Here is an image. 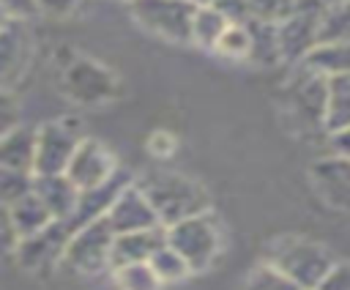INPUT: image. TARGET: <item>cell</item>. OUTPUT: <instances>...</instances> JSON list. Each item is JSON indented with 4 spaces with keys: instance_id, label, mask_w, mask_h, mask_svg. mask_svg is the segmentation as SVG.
Instances as JSON below:
<instances>
[{
    "instance_id": "obj_35",
    "label": "cell",
    "mask_w": 350,
    "mask_h": 290,
    "mask_svg": "<svg viewBox=\"0 0 350 290\" xmlns=\"http://www.w3.org/2000/svg\"><path fill=\"white\" fill-rule=\"evenodd\" d=\"M38 3V14H46V16H68L74 14L77 3L79 0H36Z\"/></svg>"
},
{
    "instance_id": "obj_14",
    "label": "cell",
    "mask_w": 350,
    "mask_h": 290,
    "mask_svg": "<svg viewBox=\"0 0 350 290\" xmlns=\"http://www.w3.org/2000/svg\"><path fill=\"white\" fill-rule=\"evenodd\" d=\"M66 93L82 104H98L104 98L112 96L115 90V79L109 71H104L101 66L90 63V60H77L68 66L66 71Z\"/></svg>"
},
{
    "instance_id": "obj_18",
    "label": "cell",
    "mask_w": 350,
    "mask_h": 290,
    "mask_svg": "<svg viewBox=\"0 0 350 290\" xmlns=\"http://www.w3.org/2000/svg\"><path fill=\"white\" fill-rule=\"evenodd\" d=\"M33 150H36V129L16 123L0 137V167L33 175Z\"/></svg>"
},
{
    "instance_id": "obj_10",
    "label": "cell",
    "mask_w": 350,
    "mask_h": 290,
    "mask_svg": "<svg viewBox=\"0 0 350 290\" xmlns=\"http://www.w3.org/2000/svg\"><path fill=\"white\" fill-rule=\"evenodd\" d=\"M309 181L317 197L339 213H350V159L342 153L323 156L312 161Z\"/></svg>"
},
{
    "instance_id": "obj_28",
    "label": "cell",
    "mask_w": 350,
    "mask_h": 290,
    "mask_svg": "<svg viewBox=\"0 0 350 290\" xmlns=\"http://www.w3.org/2000/svg\"><path fill=\"white\" fill-rule=\"evenodd\" d=\"M216 52L232 60H246L249 55V30L246 25H227L221 38L216 41Z\"/></svg>"
},
{
    "instance_id": "obj_30",
    "label": "cell",
    "mask_w": 350,
    "mask_h": 290,
    "mask_svg": "<svg viewBox=\"0 0 350 290\" xmlns=\"http://www.w3.org/2000/svg\"><path fill=\"white\" fill-rule=\"evenodd\" d=\"M293 8H295V0H249L252 19L268 22V25H279L293 14Z\"/></svg>"
},
{
    "instance_id": "obj_34",
    "label": "cell",
    "mask_w": 350,
    "mask_h": 290,
    "mask_svg": "<svg viewBox=\"0 0 350 290\" xmlns=\"http://www.w3.org/2000/svg\"><path fill=\"white\" fill-rule=\"evenodd\" d=\"M16 123H19V107H16V101H14L11 93H3L0 90V137L8 129H14Z\"/></svg>"
},
{
    "instance_id": "obj_8",
    "label": "cell",
    "mask_w": 350,
    "mask_h": 290,
    "mask_svg": "<svg viewBox=\"0 0 350 290\" xmlns=\"http://www.w3.org/2000/svg\"><path fill=\"white\" fill-rule=\"evenodd\" d=\"M118 170H120V167H118L112 150H109L104 142L82 137L79 145L74 148V153H71V159H68L63 175H66L79 192H85V189L101 186V183L109 181Z\"/></svg>"
},
{
    "instance_id": "obj_29",
    "label": "cell",
    "mask_w": 350,
    "mask_h": 290,
    "mask_svg": "<svg viewBox=\"0 0 350 290\" xmlns=\"http://www.w3.org/2000/svg\"><path fill=\"white\" fill-rule=\"evenodd\" d=\"M33 175L30 172H19V170H5L0 167V205H11L14 200H19L22 194L30 192Z\"/></svg>"
},
{
    "instance_id": "obj_38",
    "label": "cell",
    "mask_w": 350,
    "mask_h": 290,
    "mask_svg": "<svg viewBox=\"0 0 350 290\" xmlns=\"http://www.w3.org/2000/svg\"><path fill=\"white\" fill-rule=\"evenodd\" d=\"M325 5H336V3H347V0H323Z\"/></svg>"
},
{
    "instance_id": "obj_37",
    "label": "cell",
    "mask_w": 350,
    "mask_h": 290,
    "mask_svg": "<svg viewBox=\"0 0 350 290\" xmlns=\"http://www.w3.org/2000/svg\"><path fill=\"white\" fill-rule=\"evenodd\" d=\"M331 140H334V153H342V156L350 159V129H345L339 134H331Z\"/></svg>"
},
{
    "instance_id": "obj_33",
    "label": "cell",
    "mask_w": 350,
    "mask_h": 290,
    "mask_svg": "<svg viewBox=\"0 0 350 290\" xmlns=\"http://www.w3.org/2000/svg\"><path fill=\"white\" fill-rule=\"evenodd\" d=\"M0 11H3L5 19L27 22L30 16L38 14V3L36 0H0Z\"/></svg>"
},
{
    "instance_id": "obj_7",
    "label": "cell",
    "mask_w": 350,
    "mask_h": 290,
    "mask_svg": "<svg viewBox=\"0 0 350 290\" xmlns=\"http://www.w3.org/2000/svg\"><path fill=\"white\" fill-rule=\"evenodd\" d=\"M112 227L107 224V219H96V222H88L82 227H77L68 241H66V249H63V260L79 271V274H96V271H104L109 265V249H112Z\"/></svg>"
},
{
    "instance_id": "obj_17",
    "label": "cell",
    "mask_w": 350,
    "mask_h": 290,
    "mask_svg": "<svg viewBox=\"0 0 350 290\" xmlns=\"http://www.w3.org/2000/svg\"><path fill=\"white\" fill-rule=\"evenodd\" d=\"M164 243V227L137 230V233H118L109 249V268L129 265V263H148L150 254Z\"/></svg>"
},
{
    "instance_id": "obj_2",
    "label": "cell",
    "mask_w": 350,
    "mask_h": 290,
    "mask_svg": "<svg viewBox=\"0 0 350 290\" xmlns=\"http://www.w3.org/2000/svg\"><path fill=\"white\" fill-rule=\"evenodd\" d=\"M265 263H271L276 271H282L287 279H293L301 290H314L317 282L325 276V271L334 265V254L328 246L301 238V235H279L265 249Z\"/></svg>"
},
{
    "instance_id": "obj_21",
    "label": "cell",
    "mask_w": 350,
    "mask_h": 290,
    "mask_svg": "<svg viewBox=\"0 0 350 290\" xmlns=\"http://www.w3.org/2000/svg\"><path fill=\"white\" fill-rule=\"evenodd\" d=\"M301 66L323 74V77H336V74H350V41L345 44H314Z\"/></svg>"
},
{
    "instance_id": "obj_20",
    "label": "cell",
    "mask_w": 350,
    "mask_h": 290,
    "mask_svg": "<svg viewBox=\"0 0 350 290\" xmlns=\"http://www.w3.org/2000/svg\"><path fill=\"white\" fill-rule=\"evenodd\" d=\"M5 211H8V224H11V230H14L16 238L33 235V233L44 230L49 222H55V219L49 216V211L41 205V200H38L33 192H27V194H22L19 200H14Z\"/></svg>"
},
{
    "instance_id": "obj_27",
    "label": "cell",
    "mask_w": 350,
    "mask_h": 290,
    "mask_svg": "<svg viewBox=\"0 0 350 290\" xmlns=\"http://www.w3.org/2000/svg\"><path fill=\"white\" fill-rule=\"evenodd\" d=\"M243 290H301L293 279H287L282 271H276L271 263H260L249 271Z\"/></svg>"
},
{
    "instance_id": "obj_32",
    "label": "cell",
    "mask_w": 350,
    "mask_h": 290,
    "mask_svg": "<svg viewBox=\"0 0 350 290\" xmlns=\"http://www.w3.org/2000/svg\"><path fill=\"white\" fill-rule=\"evenodd\" d=\"M314 290H350V263H336L325 271Z\"/></svg>"
},
{
    "instance_id": "obj_13",
    "label": "cell",
    "mask_w": 350,
    "mask_h": 290,
    "mask_svg": "<svg viewBox=\"0 0 350 290\" xmlns=\"http://www.w3.org/2000/svg\"><path fill=\"white\" fill-rule=\"evenodd\" d=\"M325 88H328V77H323V74H317L306 66L298 68V77L287 88V98H290V107H293V112L301 123L323 129Z\"/></svg>"
},
{
    "instance_id": "obj_6",
    "label": "cell",
    "mask_w": 350,
    "mask_h": 290,
    "mask_svg": "<svg viewBox=\"0 0 350 290\" xmlns=\"http://www.w3.org/2000/svg\"><path fill=\"white\" fill-rule=\"evenodd\" d=\"M79 120H49L36 129L33 175H57L66 170L74 148L79 145Z\"/></svg>"
},
{
    "instance_id": "obj_40",
    "label": "cell",
    "mask_w": 350,
    "mask_h": 290,
    "mask_svg": "<svg viewBox=\"0 0 350 290\" xmlns=\"http://www.w3.org/2000/svg\"><path fill=\"white\" fill-rule=\"evenodd\" d=\"M5 22H8V19H5V16H3V11H0V27H3Z\"/></svg>"
},
{
    "instance_id": "obj_9",
    "label": "cell",
    "mask_w": 350,
    "mask_h": 290,
    "mask_svg": "<svg viewBox=\"0 0 350 290\" xmlns=\"http://www.w3.org/2000/svg\"><path fill=\"white\" fill-rule=\"evenodd\" d=\"M68 235H71L68 224L55 219L44 230H38L33 235H25V238H16L14 254H16L19 268L36 274V271H44V268L55 265L57 260H63V249H66Z\"/></svg>"
},
{
    "instance_id": "obj_16",
    "label": "cell",
    "mask_w": 350,
    "mask_h": 290,
    "mask_svg": "<svg viewBox=\"0 0 350 290\" xmlns=\"http://www.w3.org/2000/svg\"><path fill=\"white\" fill-rule=\"evenodd\" d=\"M30 192L41 200V205L57 222H66L74 213V205H77V197H79V189L63 172H57V175H33Z\"/></svg>"
},
{
    "instance_id": "obj_4",
    "label": "cell",
    "mask_w": 350,
    "mask_h": 290,
    "mask_svg": "<svg viewBox=\"0 0 350 290\" xmlns=\"http://www.w3.org/2000/svg\"><path fill=\"white\" fill-rule=\"evenodd\" d=\"M134 22L167 41L186 44L189 30H191V16H194V3L189 0H129Z\"/></svg>"
},
{
    "instance_id": "obj_25",
    "label": "cell",
    "mask_w": 350,
    "mask_h": 290,
    "mask_svg": "<svg viewBox=\"0 0 350 290\" xmlns=\"http://www.w3.org/2000/svg\"><path fill=\"white\" fill-rule=\"evenodd\" d=\"M148 265L153 268V274H156V279H159L161 285H167V282H180V279H186V276L191 274L189 265L183 263V257H180L172 246H167V243H161V246L150 254Z\"/></svg>"
},
{
    "instance_id": "obj_26",
    "label": "cell",
    "mask_w": 350,
    "mask_h": 290,
    "mask_svg": "<svg viewBox=\"0 0 350 290\" xmlns=\"http://www.w3.org/2000/svg\"><path fill=\"white\" fill-rule=\"evenodd\" d=\"M112 274H115L118 290H159L161 287V282L156 279V274L148 263L118 265V268H112Z\"/></svg>"
},
{
    "instance_id": "obj_22",
    "label": "cell",
    "mask_w": 350,
    "mask_h": 290,
    "mask_svg": "<svg viewBox=\"0 0 350 290\" xmlns=\"http://www.w3.org/2000/svg\"><path fill=\"white\" fill-rule=\"evenodd\" d=\"M246 30H249V55H246V60H252L257 66H276L282 60L279 38H276V25L249 19Z\"/></svg>"
},
{
    "instance_id": "obj_15",
    "label": "cell",
    "mask_w": 350,
    "mask_h": 290,
    "mask_svg": "<svg viewBox=\"0 0 350 290\" xmlns=\"http://www.w3.org/2000/svg\"><path fill=\"white\" fill-rule=\"evenodd\" d=\"M126 183H131V178H129L123 170H118V172H115L109 181H104L101 186H93V189H85V192H79V197H77V205H74V213L66 219L68 230L74 233L77 227H82V224H88V222H96V219H101V216L109 211L112 200L118 197V192H120Z\"/></svg>"
},
{
    "instance_id": "obj_39",
    "label": "cell",
    "mask_w": 350,
    "mask_h": 290,
    "mask_svg": "<svg viewBox=\"0 0 350 290\" xmlns=\"http://www.w3.org/2000/svg\"><path fill=\"white\" fill-rule=\"evenodd\" d=\"M189 3H194V5H205V3H211V0H189Z\"/></svg>"
},
{
    "instance_id": "obj_12",
    "label": "cell",
    "mask_w": 350,
    "mask_h": 290,
    "mask_svg": "<svg viewBox=\"0 0 350 290\" xmlns=\"http://www.w3.org/2000/svg\"><path fill=\"white\" fill-rule=\"evenodd\" d=\"M107 224L112 227V233H137V230H150V227H161L156 219V211L150 208L148 197L142 194V189L137 183H126L118 197L112 200L109 211L104 213Z\"/></svg>"
},
{
    "instance_id": "obj_5",
    "label": "cell",
    "mask_w": 350,
    "mask_h": 290,
    "mask_svg": "<svg viewBox=\"0 0 350 290\" xmlns=\"http://www.w3.org/2000/svg\"><path fill=\"white\" fill-rule=\"evenodd\" d=\"M323 11H325L323 0H295L293 14L276 25L282 60L301 63L306 57V52L317 44V27H320Z\"/></svg>"
},
{
    "instance_id": "obj_36",
    "label": "cell",
    "mask_w": 350,
    "mask_h": 290,
    "mask_svg": "<svg viewBox=\"0 0 350 290\" xmlns=\"http://www.w3.org/2000/svg\"><path fill=\"white\" fill-rule=\"evenodd\" d=\"M150 153H156V156H170L172 150H175V140L170 137V134H164V131H156L153 137H150Z\"/></svg>"
},
{
    "instance_id": "obj_1",
    "label": "cell",
    "mask_w": 350,
    "mask_h": 290,
    "mask_svg": "<svg viewBox=\"0 0 350 290\" xmlns=\"http://www.w3.org/2000/svg\"><path fill=\"white\" fill-rule=\"evenodd\" d=\"M137 186L148 197L161 227L194 213H205L211 205L208 192L197 181L178 172H150L142 181H137Z\"/></svg>"
},
{
    "instance_id": "obj_19",
    "label": "cell",
    "mask_w": 350,
    "mask_h": 290,
    "mask_svg": "<svg viewBox=\"0 0 350 290\" xmlns=\"http://www.w3.org/2000/svg\"><path fill=\"white\" fill-rule=\"evenodd\" d=\"M323 129L328 134H339V131L350 129V74L328 77Z\"/></svg>"
},
{
    "instance_id": "obj_31",
    "label": "cell",
    "mask_w": 350,
    "mask_h": 290,
    "mask_svg": "<svg viewBox=\"0 0 350 290\" xmlns=\"http://www.w3.org/2000/svg\"><path fill=\"white\" fill-rule=\"evenodd\" d=\"M211 5L230 22V25H246L252 19L249 0H211Z\"/></svg>"
},
{
    "instance_id": "obj_23",
    "label": "cell",
    "mask_w": 350,
    "mask_h": 290,
    "mask_svg": "<svg viewBox=\"0 0 350 290\" xmlns=\"http://www.w3.org/2000/svg\"><path fill=\"white\" fill-rule=\"evenodd\" d=\"M227 19L211 5H197L194 8V16H191V30H189V41L205 47V49H216V41L221 38V33L227 30Z\"/></svg>"
},
{
    "instance_id": "obj_11",
    "label": "cell",
    "mask_w": 350,
    "mask_h": 290,
    "mask_svg": "<svg viewBox=\"0 0 350 290\" xmlns=\"http://www.w3.org/2000/svg\"><path fill=\"white\" fill-rule=\"evenodd\" d=\"M33 57V36L27 22L8 19L0 27V90L11 93V88L25 77Z\"/></svg>"
},
{
    "instance_id": "obj_24",
    "label": "cell",
    "mask_w": 350,
    "mask_h": 290,
    "mask_svg": "<svg viewBox=\"0 0 350 290\" xmlns=\"http://www.w3.org/2000/svg\"><path fill=\"white\" fill-rule=\"evenodd\" d=\"M350 41V0L325 5L317 27V44H345Z\"/></svg>"
},
{
    "instance_id": "obj_3",
    "label": "cell",
    "mask_w": 350,
    "mask_h": 290,
    "mask_svg": "<svg viewBox=\"0 0 350 290\" xmlns=\"http://www.w3.org/2000/svg\"><path fill=\"white\" fill-rule=\"evenodd\" d=\"M164 243L172 246L183 257V263L189 265L191 274H197V271H208L213 265V260L219 257L221 233H219V224L213 222V216L205 211V213H194V216L167 224Z\"/></svg>"
}]
</instances>
